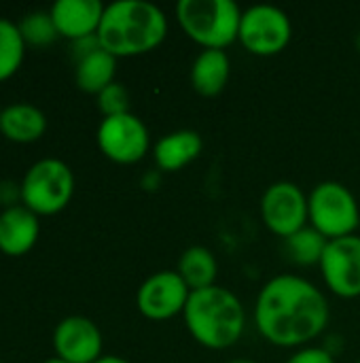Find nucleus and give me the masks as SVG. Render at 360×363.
Instances as JSON below:
<instances>
[{"mask_svg":"<svg viewBox=\"0 0 360 363\" xmlns=\"http://www.w3.org/2000/svg\"><path fill=\"white\" fill-rule=\"evenodd\" d=\"M231 72L229 55L223 49H204L191 66V85L199 96H219Z\"/></svg>","mask_w":360,"mask_h":363,"instance_id":"nucleus-16","label":"nucleus"},{"mask_svg":"<svg viewBox=\"0 0 360 363\" xmlns=\"http://www.w3.org/2000/svg\"><path fill=\"white\" fill-rule=\"evenodd\" d=\"M293 36L291 17L274 4H255L242 11L238 40L252 55L269 57L286 49Z\"/></svg>","mask_w":360,"mask_h":363,"instance_id":"nucleus-7","label":"nucleus"},{"mask_svg":"<svg viewBox=\"0 0 360 363\" xmlns=\"http://www.w3.org/2000/svg\"><path fill=\"white\" fill-rule=\"evenodd\" d=\"M229 363H257V362H250V359H233V362Z\"/></svg>","mask_w":360,"mask_h":363,"instance_id":"nucleus-28","label":"nucleus"},{"mask_svg":"<svg viewBox=\"0 0 360 363\" xmlns=\"http://www.w3.org/2000/svg\"><path fill=\"white\" fill-rule=\"evenodd\" d=\"M182 317L193 340L210 351L236 347L246 330V313L240 298L221 285L191 291Z\"/></svg>","mask_w":360,"mask_h":363,"instance_id":"nucleus-3","label":"nucleus"},{"mask_svg":"<svg viewBox=\"0 0 360 363\" xmlns=\"http://www.w3.org/2000/svg\"><path fill=\"white\" fill-rule=\"evenodd\" d=\"M100 151L115 164H136L151 149V136L140 117L123 113L104 117L95 134Z\"/></svg>","mask_w":360,"mask_h":363,"instance_id":"nucleus-8","label":"nucleus"},{"mask_svg":"<svg viewBox=\"0 0 360 363\" xmlns=\"http://www.w3.org/2000/svg\"><path fill=\"white\" fill-rule=\"evenodd\" d=\"M0 132L13 143H34L47 132V115L30 102L8 104L2 108Z\"/></svg>","mask_w":360,"mask_h":363,"instance_id":"nucleus-17","label":"nucleus"},{"mask_svg":"<svg viewBox=\"0 0 360 363\" xmlns=\"http://www.w3.org/2000/svg\"><path fill=\"white\" fill-rule=\"evenodd\" d=\"M19 32L25 40V45H34V47H45L51 45L59 34L57 28L53 23V17L49 11H34L28 13L19 23Z\"/></svg>","mask_w":360,"mask_h":363,"instance_id":"nucleus-22","label":"nucleus"},{"mask_svg":"<svg viewBox=\"0 0 360 363\" xmlns=\"http://www.w3.org/2000/svg\"><path fill=\"white\" fill-rule=\"evenodd\" d=\"M308 211L310 225L327 240L352 236L360 225L359 202L354 194L337 181L316 185L308 196Z\"/></svg>","mask_w":360,"mask_h":363,"instance_id":"nucleus-6","label":"nucleus"},{"mask_svg":"<svg viewBox=\"0 0 360 363\" xmlns=\"http://www.w3.org/2000/svg\"><path fill=\"white\" fill-rule=\"evenodd\" d=\"M115 72H117V57L104 49H98L87 57H83L81 62H76L74 81L81 91L98 96L102 89L115 83Z\"/></svg>","mask_w":360,"mask_h":363,"instance_id":"nucleus-18","label":"nucleus"},{"mask_svg":"<svg viewBox=\"0 0 360 363\" xmlns=\"http://www.w3.org/2000/svg\"><path fill=\"white\" fill-rule=\"evenodd\" d=\"M176 19L182 32L204 49H223L238 40L242 11L233 0H180Z\"/></svg>","mask_w":360,"mask_h":363,"instance_id":"nucleus-4","label":"nucleus"},{"mask_svg":"<svg viewBox=\"0 0 360 363\" xmlns=\"http://www.w3.org/2000/svg\"><path fill=\"white\" fill-rule=\"evenodd\" d=\"M204 138L195 130H176L155 143V164L161 172H178L199 157Z\"/></svg>","mask_w":360,"mask_h":363,"instance_id":"nucleus-15","label":"nucleus"},{"mask_svg":"<svg viewBox=\"0 0 360 363\" xmlns=\"http://www.w3.org/2000/svg\"><path fill=\"white\" fill-rule=\"evenodd\" d=\"M102 332L100 328L81 315L62 319L53 332L55 357L68 363H95L102 357Z\"/></svg>","mask_w":360,"mask_h":363,"instance_id":"nucleus-12","label":"nucleus"},{"mask_svg":"<svg viewBox=\"0 0 360 363\" xmlns=\"http://www.w3.org/2000/svg\"><path fill=\"white\" fill-rule=\"evenodd\" d=\"M356 363H360V359H359V362H356Z\"/></svg>","mask_w":360,"mask_h":363,"instance_id":"nucleus-31","label":"nucleus"},{"mask_svg":"<svg viewBox=\"0 0 360 363\" xmlns=\"http://www.w3.org/2000/svg\"><path fill=\"white\" fill-rule=\"evenodd\" d=\"M191 289L178 272L161 270L151 274L136 294V306L151 321H168L185 313Z\"/></svg>","mask_w":360,"mask_h":363,"instance_id":"nucleus-10","label":"nucleus"},{"mask_svg":"<svg viewBox=\"0 0 360 363\" xmlns=\"http://www.w3.org/2000/svg\"><path fill=\"white\" fill-rule=\"evenodd\" d=\"M98 49H102V45H100V40H98V34L87 36V38H79V40L72 43V55H74L76 62H81L83 57H87L89 53H93V51H98Z\"/></svg>","mask_w":360,"mask_h":363,"instance_id":"nucleus-25","label":"nucleus"},{"mask_svg":"<svg viewBox=\"0 0 360 363\" xmlns=\"http://www.w3.org/2000/svg\"><path fill=\"white\" fill-rule=\"evenodd\" d=\"M42 363H68V362H64L62 357H51V359H47V362H42Z\"/></svg>","mask_w":360,"mask_h":363,"instance_id":"nucleus-27","label":"nucleus"},{"mask_svg":"<svg viewBox=\"0 0 360 363\" xmlns=\"http://www.w3.org/2000/svg\"><path fill=\"white\" fill-rule=\"evenodd\" d=\"M329 317L325 294L297 274L274 277L257 296L255 323L274 347L293 349L316 340L327 330Z\"/></svg>","mask_w":360,"mask_h":363,"instance_id":"nucleus-1","label":"nucleus"},{"mask_svg":"<svg viewBox=\"0 0 360 363\" xmlns=\"http://www.w3.org/2000/svg\"><path fill=\"white\" fill-rule=\"evenodd\" d=\"M95 363H129V362H125L123 357H117V355H102V357H100Z\"/></svg>","mask_w":360,"mask_h":363,"instance_id":"nucleus-26","label":"nucleus"},{"mask_svg":"<svg viewBox=\"0 0 360 363\" xmlns=\"http://www.w3.org/2000/svg\"><path fill=\"white\" fill-rule=\"evenodd\" d=\"M261 217L272 234L286 240L310 221L308 196L291 181L272 183L261 198Z\"/></svg>","mask_w":360,"mask_h":363,"instance_id":"nucleus-9","label":"nucleus"},{"mask_svg":"<svg viewBox=\"0 0 360 363\" xmlns=\"http://www.w3.org/2000/svg\"><path fill=\"white\" fill-rule=\"evenodd\" d=\"M25 57V40L19 26L6 17H0V81L11 79Z\"/></svg>","mask_w":360,"mask_h":363,"instance_id":"nucleus-20","label":"nucleus"},{"mask_svg":"<svg viewBox=\"0 0 360 363\" xmlns=\"http://www.w3.org/2000/svg\"><path fill=\"white\" fill-rule=\"evenodd\" d=\"M21 204L36 215H55L64 211L74 194V174L57 157L38 160L28 168L19 183Z\"/></svg>","mask_w":360,"mask_h":363,"instance_id":"nucleus-5","label":"nucleus"},{"mask_svg":"<svg viewBox=\"0 0 360 363\" xmlns=\"http://www.w3.org/2000/svg\"><path fill=\"white\" fill-rule=\"evenodd\" d=\"M325 285L344 300L360 298V236L329 240L320 259Z\"/></svg>","mask_w":360,"mask_h":363,"instance_id":"nucleus-11","label":"nucleus"},{"mask_svg":"<svg viewBox=\"0 0 360 363\" xmlns=\"http://www.w3.org/2000/svg\"><path fill=\"white\" fill-rule=\"evenodd\" d=\"M286 363H335L333 355L320 347H303L295 355L289 357Z\"/></svg>","mask_w":360,"mask_h":363,"instance_id":"nucleus-24","label":"nucleus"},{"mask_svg":"<svg viewBox=\"0 0 360 363\" xmlns=\"http://www.w3.org/2000/svg\"><path fill=\"white\" fill-rule=\"evenodd\" d=\"M40 236L38 215L23 204L8 206L0 213V251L11 257L25 255Z\"/></svg>","mask_w":360,"mask_h":363,"instance_id":"nucleus-14","label":"nucleus"},{"mask_svg":"<svg viewBox=\"0 0 360 363\" xmlns=\"http://www.w3.org/2000/svg\"><path fill=\"white\" fill-rule=\"evenodd\" d=\"M104 4L100 0H55L49 9L57 34L70 43L98 34Z\"/></svg>","mask_w":360,"mask_h":363,"instance_id":"nucleus-13","label":"nucleus"},{"mask_svg":"<svg viewBox=\"0 0 360 363\" xmlns=\"http://www.w3.org/2000/svg\"><path fill=\"white\" fill-rule=\"evenodd\" d=\"M356 49H359V53H360V32L356 34Z\"/></svg>","mask_w":360,"mask_h":363,"instance_id":"nucleus-29","label":"nucleus"},{"mask_svg":"<svg viewBox=\"0 0 360 363\" xmlns=\"http://www.w3.org/2000/svg\"><path fill=\"white\" fill-rule=\"evenodd\" d=\"M327 245H329V240L312 225H306L303 230H299L297 234L286 238V251H289L291 259L299 266L320 264Z\"/></svg>","mask_w":360,"mask_h":363,"instance_id":"nucleus-21","label":"nucleus"},{"mask_svg":"<svg viewBox=\"0 0 360 363\" xmlns=\"http://www.w3.org/2000/svg\"><path fill=\"white\" fill-rule=\"evenodd\" d=\"M168 34L166 13L146 0H117L106 4L98 40L115 57H134L157 49Z\"/></svg>","mask_w":360,"mask_h":363,"instance_id":"nucleus-2","label":"nucleus"},{"mask_svg":"<svg viewBox=\"0 0 360 363\" xmlns=\"http://www.w3.org/2000/svg\"><path fill=\"white\" fill-rule=\"evenodd\" d=\"M180 279L187 283L191 291H199L206 287H212L216 281L219 264L216 257L210 249L206 247H189L180 259H178V270Z\"/></svg>","mask_w":360,"mask_h":363,"instance_id":"nucleus-19","label":"nucleus"},{"mask_svg":"<svg viewBox=\"0 0 360 363\" xmlns=\"http://www.w3.org/2000/svg\"><path fill=\"white\" fill-rule=\"evenodd\" d=\"M0 117H2V106H0Z\"/></svg>","mask_w":360,"mask_h":363,"instance_id":"nucleus-30","label":"nucleus"},{"mask_svg":"<svg viewBox=\"0 0 360 363\" xmlns=\"http://www.w3.org/2000/svg\"><path fill=\"white\" fill-rule=\"evenodd\" d=\"M98 108L104 117L129 113V91L123 83L115 81L98 94Z\"/></svg>","mask_w":360,"mask_h":363,"instance_id":"nucleus-23","label":"nucleus"}]
</instances>
